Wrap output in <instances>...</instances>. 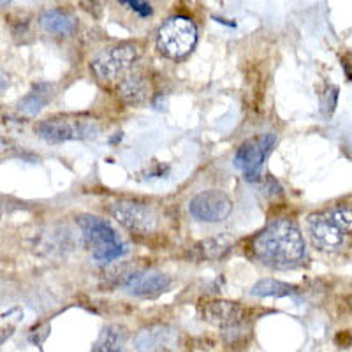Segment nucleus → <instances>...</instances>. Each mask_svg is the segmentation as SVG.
<instances>
[{"instance_id": "nucleus-25", "label": "nucleus", "mask_w": 352, "mask_h": 352, "mask_svg": "<svg viewBox=\"0 0 352 352\" xmlns=\"http://www.w3.org/2000/svg\"><path fill=\"white\" fill-rule=\"evenodd\" d=\"M0 215H2V206H0Z\"/></svg>"}, {"instance_id": "nucleus-10", "label": "nucleus", "mask_w": 352, "mask_h": 352, "mask_svg": "<svg viewBox=\"0 0 352 352\" xmlns=\"http://www.w3.org/2000/svg\"><path fill=\"white\" fill-rule=\"evenodd\" d=\"M307 228L314 247L322 252H338L345 245V234L333 224L326 213H312L307 219Z\"/></svg>"}, {"instance_id": "nucleus-19", "label": "nucleus", "mask_w": 352, "mask_h": 352, "mask_svg": "<svg viewBox=\"0 0 352 352\" xmlns=\"http://www.w3.org/2000/svg\"><path fill=\"white\" fill-rule=\"evenodd\" d=\"M326 215L344 234H352V206L351 204H336Z\"/></svg>"}, {"instance_id": "nucleus-20", "label": "nucleus", "mask_w": 352, "mask_h": 352, "mask_svg": "<svg viewBox=\"0 0 352 352\" xmlns=\"http://www.w3.org/2000/svg\"><path fill=\"white\" fill-rule=\"evenodd\" d=\"M320 99V111L326 116H331L336 108V100H338V87L336 85H326L324 90L319 92Z\"/></svg>"}, {"instance_id": "nucleus-1", "label": "nucleus", "mask_w": 352, "mask_h": 352, "mask_svg": "<svg viewBox=\"0 0 352 352\" xmlns=\"http://www.w3.org/2000/svg\"><path fill=\"white\" fill-rule=\"evenodd\" d=\"M252 250L263 264L276 270L294 268L305 259V240L294 220L278 219L257 234Z\"/></svg>"}, {"instance_id": "nucleus-24", "label": "nucleus", "mask_w": 352, "mask_h": 352, "mask_svg": "<svg viewBox=\"0 0 352 352\" xmlns=\"http://www.w3.org/2000/svg\"><path fill=\"white\" fill-rule=\"evenodd\" d=\"M349 305H351V308H352V296L349 298Z\"/></svg>"}, {"instance_id": "nucleus-23", "label": "nucleus", "mask_w": 352, "mask_h": 352, "mask_svg": "<svg viewBox=\"0 0 352 352\" xmlns=\"http://www.w3.org/2000/svg\"><path fill=\"white\" fill-rule=\"evenodd\" d=\"M12 146V141L8 140V138L4 136H0V153H4V152H9Z\"/></svg>"}, {"instance_id": "nucleus-3", "label": "nucleus", "mask_w": 352, "mask_h": 352, "mask_svg": "<svg viewBox=\"0 0 352 352\" xmlns=\"http://www.w3.org/2000/svg\"><path fill=\"white\" fill-rule=\"evenodd\" d=\"M197 28L190 18L173 16L166 21L157 36L160 53L169 58H182L196 46Z\"/></svg>"}, {"instance_id": "nucleus-21", "label": "nucleus", "mask_w": 352, "mask_h": 352, "mask_svg": "<svg viewBox=\"0 0 352 352\" xmlns=\"http://www.w3.org/2000/svg\"><path fill=\"white\" fill-rule=\"evenodd\" d=\"M124 6H129V8L132 9V11L140 12L141 16H150L152 14V6L146 4V2H122Z\"/></svg>"}, {"instance_id": "nucleus-2", "label": "nucleus", "mask_w": 352, "mask_h": 352, "mask_svg": "<svg viewBox=\"0 0 352 352\" xmlns=\"http://www.w3.org/2000/svg\"><path fill=\"white\" fill-rule=\"evenodd\" d=\"M78 226L83 232L85 245L90 248L97 263H111L127 252V245L104 219L96 215H80Z\"/></svg>"}, {"instance_id": "nucleus-5", "label": "nucleus", "mask_w": 352, "mask_h": 352, "mask_svg": "<svg viewBox=\"0 0 352 352\" xmlns=\"http://www.w3.org/2000/svg\"><path fill=\"white\" fill-rule=\"evenodd\" d=\"M140 56V50L136 44L122 43L104 48L99 55L94 58L92 69L97 78L106 81H115L124 78L129 69L134 65V62Z\"/></svg>"}, {"instance_id": "nucleus-8", "label": "nucleus", "mask_w": 352, "mask_h": 352, "mask_svg": "<svg viewBox=\"0 0 352 352\" xmlns=\"http://www.w3.org/2000/svg\"><path fill=\"white\" fill-rule=\"evenodd\" d=\"M203 319L219 326L224 335H229L232 340H236L243 331L245 308L234 301H208L203 307Z\"/></svg>"}, {"instance_id": "nucleus-14", "label": "nucleus", "mask_w": 352, "mask_h": 352, "mask_svg": "<svg viewBox=\"0 0 352 352\" xmlns=\"http://www.w3.org/2000/svg\"><path fill=\"white\" fill-rule=\"evenodd\" d=\"M53 97V85L50 83H36L32 90L20 100L18 109L25 116H36L43 111Z\"/></svg>"}, {"instance_id": "nucleus-17", "label": "nucleus", "mask_w": 352, "mask_h": 352, "mask_svg": "<svg viewBox=\"0 0 352 352\" xmlns=\"http://www.w3.org/2000/svg\"><path fill=\"white\" fill-rule=\"evenodd\" d=\"M254 296L257 298H268V296H275V298H284V296H291L296 292V287L291 284H285V282L280 280H273V278H264V280H259L250 291Z\"/></svg>"}, {"instance_id": "nucleus-6", "label": "nucleus", "mask_w": 352, "mask_h": 352, "mask_svg": "<svg viewBox=\"0 0 352 352\" xmlns=\"http://www.w3.org/2000/svg\"><path fill=\"white\" fill-rule=\"evenodd\" d=\"M275 143V134L266 132V134L250 138V140L245 141L240 148H238L236 155H234V166L243 173L245 180H259L261 168H263L264 160L268 159V155L272 153Z\"/></svg>"}, {"instance_id": "nucleus-7", "label": "nucleus", "mask_w": 352, "mask_h": 352, "mask_svg": "<svg viewBox=\"0 0 352 352\" xmlns=\"http://www.w3.org/2000/svg\"><path fill=\"white\" fill-rule=\"evenodd\" d=\"M109 213L116 222L136 234H150L159 226V217L148 204L138 201H118L109 206Z\"/></svg>"}, {"instance_id": "nucleus-4", "label": "nucleus", "mask_w": 352, "mask_h": 352, "mask_svg": "<svg viewBox=\"0 0 352 352\" xmlns=\"http://www.w3.org/2000/svg\"><path fill=\"white\" fill-rule=\"evenodd\" d=\"M34 132L48 143H64V141L85 140V138L94 136L97 132V125L90 118L52 116V118L37 122Z\"/></svg>"}, {"instance_id": "nucleus-9", "label": "nucleus", "mask_w": 352, "mask_h": 352, "mask_svg": "<svg viewBox=\"0 0 352 352\" xmlns=\"http://www.w3.org/2000/svg\"><path fill=\"white\" fill-rule=\"evenodd\" d=\"M188 212L201 222H222L232 212V201L222 190H203L188 203Z\"/></svg>"}, {"instance_id": "nucleus-15", "label": "nucleus", "mask_w": 352, "mask_h": 352, "mask_svg": "<svg viewBox=\"0 0 352 352\" xmlns=\"http://www.w3.org/2000/svg\"><path fill=\"white\" fill-rule=\"evenodd\" d=\"M125 340H127V331H125L124 326H108V328H104V331L100 333L92 352H125Z\"/></svg>"}, {"instance_id": "nucleus-18", "label": "nucleus", "mask_w": 352, "mask_h": 352, "mask_svg": "<svg viewBox=\"0 0 352 352\" xmlns=\"http://www.w3.org/2000/svg\"><path fill=\"white\" fill-rule=\"evenodd\" d=\"M232 247V238L229 236H219V238H212V240H206L199 245V250L203 254V257L206 259H220V257H224L226 254L231 250Z\"/></svg>"}, {"instance_id": "nucleus-22", "label": "nucleus", "mask_w": 352, "mask_h": 352, "mask_svg": "<svg viewBox=\"0 0 352 352\" xmlns=\"http://www.w3.org/2000/svg\"><path fill=\"white\" fill-rule=\"evenodd\" d=\"M12 333H14V328H12V326H4V328H0V345L4 344V342H8L12 336Z\"/></svg>"}, {"instance_id": "nucleus-12", "label": "nucleus", "mask_w": 352, "mask_h": 352, "mask_svg": "<svg viewBox=\"0 0 352 352\" xmlns=\"http://www.w3.org/2000/svg\"><path fill=\"white\" fill-rule=\"evenodd\" d=\"M171 285V278L160 272H136L124 280V287L134 296H155Z\"/></svg>"}, {"instance_id": "nucleus-16", "label": "nucleus", "mask_w": 352, "mask_h": 352, "mask_svg": "<svg viewBox=\"0 0 352 352\" xmlns=\"http://www.w3.org/2000/svg\"><path fill=\"white\" fill-rule=\"evenodd\" d=\"M120 96L129 104H141L148 97V83L140 74H131L120 83Z\"/></svg>"}, {"instance_id": "nucleus-13", "label": "nucleus", "mask_w": 352, "mask_h": 352, "mask_svg": "<svg viewBox=\"0 0 352 352\" xmlns=\"http://www.w3.org/2000/svg\"><path fill=\"white\" fill-rule=\"evenodd\" d=\"M39 25L43 30L56 36H72L76 32L78 20L64 9H46L41 12Z\"/></svg>"}, {"instance_id": "nucleus-11", "label": "nucleus", "mask_w": 352, "mask_h": 352, "mask_svg": "<svg viewBox=\"0 0 352 352\" xmlns=\"http://www.w3.org/2000/svg\"><path fill=\"white\" fill-rule=\"evenodd\" d=\"M178 335L169 326H148L134 336V349L138 352H168L176 345Z\"/></svg>"}]
</instances>
